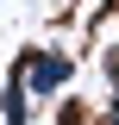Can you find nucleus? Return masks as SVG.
Listing matches in <instances>:
<instances>
[{
  "instance_id": "f257e3e1",
  "label": "nucleus",
  "mask_w": 119,
  "mask_h": 125,
  "mask_svg": "<svg viewBox=\"0 0 119 125\" xmlns=\"http://www.w3.org/2000/svg\"><path fill=\"white\" fill-rule=\"evenodd\" d=\"M13 75H19V88H25L31 100H57V94L69 88V75H75V56L69 50H25V56L13 62Z\"/></svg>"
},
{
  "instance_id": "20e7f679",
  "label": "nucleus",
  "mask_w": 119,
  "mask_h": 125,
  "mask_svg": "<svg viewBox=\"0 0 119 125\" xmlns=\"http://www.w3.org/2000/svg\"><path fill=\"white\" fill-rule=\"evenodd\" d=\"M100 125H119V88H113V100H107V113H100Z\"/></svg>"
},
{
  "instance_id": "f03ea898",
  "label": "nucleus",
  "mask_w": 119,
  "mask_h": 125,
  "mask_svg": "<svg viewBox=\"0 0 119 125\" xmlns=\"http://www.w3.org/2000/svg\"><path fill=\"white\" fill-rule=\"evenodd\" d=\"M0 119H6V125H25V119H31V94L19 88V75H6V94H0Z\"/></svg>"
},
{
  "instance_id": "7ed1b4c3",
  "label": "nucleus",
  "mask_w": 119,
  "mask_h": 125,
  "mask_svg": "<svg viewBox=\"0 0 119 125\" xmlns=\"http://www.w3.org/2000/svg\"><path fill=\"white\" fill-rule=\"evenodd\" d=\"M100 75H107V88H119V38L100 44Z\"/></svg>"
}]
</instances>
